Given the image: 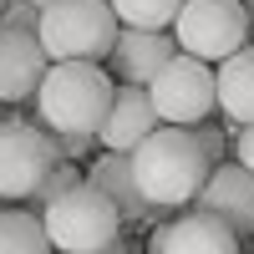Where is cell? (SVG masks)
<instances>
[{
    "label": "cell",
    "mask_w": 254,
    "mask_h": 254,
    "mask_svg": "<svg viewBox=\"0 0 254 254\" xmlns=\"http://www.w3.org/2000/svg\"><path fill=\"white\" fill-rule=\"evenodd\" d=\"M112 92H117V81L97 61H51L36 87L41 127L51 137H92L97 142V127L112 107Z\"/></svg>",
    "instance_id": "6da1fadb"
},
{
    "label": "cell",
    "mask_w": 254,
    "mask_h": 254,
    "mask_svg": "<svg viewBox=\"0 0 254 254\" xmlns=\"http://www.w3.org/2000/svg\"><path fill=\"white\" fill-rule=\"evenodd\" d=\"M132 178L147 208H183L198 198V188L208 178V158L188 127H158L153 137H142L132 147Z\"/></svg>",
    "instance_id": "7a4b0ae2"
},
{
    "label": "cell",
    "mask_w": 254,
    "mask_h": 254,
    "mask_svg": "<svg viewBox=\"0 0 254 254\" xmlns=\"http://www.w3.org/2000/svg\"><path fill=\"white\" fill-rule=\"evenodd\" d=\"M117 15L107 0H51L41 10V51L46 61H107L117 46Z\"/></svg>",
    "instance_id": "3957f363"
},
{
    "label": "cell",
    "mask_w": 254,
    "mask_h": 254,
    "mask_svg": "<svg viewBox=\"0 0 254 254\" xmlns=\"http://www.w3.org/2000/svg\"><path fill=\"white\" fill-rule=\"evenodd\" d=\"M41 224H46V239H51L56 254H92V249L112 244L122 234V214L87 178H81L71 193H61L56 203L41 208Z\"/></svg>",
    "instance_id": "277c9868"
},
{
    "label": "cell",
    "mask_w": 254,
    "mask_h": 254,
    "mask_svg": "<svg viewBox=\"0 0 254 254\" xmlns=\"http://www.w3.org/2000/svg\"><path fill=\"white\" fill-rule=\"evenodd\" d=\"M173 41L183 56H198L208 66H219L224 56L249 46V15L244 0H183L173 20Z\"/></svg>",
    "instance_id": "5b68a950"
},
{
    "label": "cell",
    "mask_w": 254,
    "mask_h": 254,
    "mask_svg": "<svg viewBox=\"0 0 254 254\" xmlns=\"http://www.w3.org/2000/svg\"><path fill=\"white\" fill-rule=\"evenodd\" d=\"M147 97H153V112H158L163 127H198V122H208V112L219 107L214 66L178 51L153 81H147Z\"/></svg>",
    "instance_id": "8992f818"
},
{
    "label": "cell",
    "mask_w": 254,
    "mask_h": 254,
    "mask_svg": "<svg viewBox=\"0 0 254 254\" xmlns=\"http://www.w3.org/2000/svg\"><path fill=\"white\" fill-rule=\"evenodd\" d=\"M61 163L56 137L31 122H0V203L31 198L41 178Z\"/></svg>",
    "instance_id": "52a82bcc"
},
{
    "label": "cell",
    "mask_w": 254,
    "mask_h": 254,
    "mask_svg": "<svg viewBox=\"0 0 254 254\" xmlns=\"http://www.w3.org/2000/svg\"><path fill=\"white\" fill-rule=\"evenodd\" d=\"M193 203H198V214L219 219L239 244L254 239V173H244L239 163L208 168V178H203V188H198Z\"/></svg>",
    "instance_id": "ba28073f"
},
{
    "label": "cell",
    "mask_w": 254,
    "mask_h": 254,
    "mask_svg": "<svg viewBox=\"0 0 254 254\" xmlns=\"http://www.w3.org/2000/svg\"><path fill=\"white\" fill-rule=\"evenodd\" d=\"M46 51H41L36 31H10L0 26V107H15V102H31L41 76H46Z\"/></svg>",
    "instance_id": "9c48e42d"
},
{
    "label": "cell",
    "mask_w": 254,
    "mask_h": 254,
    "mask_svg": "<svg viewBox=\"0 0 254 254\" xmlns=\"http://www.w3.org/2000/svg\"><path fill=\"white\" fill-rule=\"evenodd\" d=\"M158 127H163V122H158V112H153L147 87H117L107 117H102V127H97V142H102V153H127V158H132V147H137L142 137H153Z\"/></svg>",
    "instance_id": "30bf717a"
},
{
    "label": "cell",
    "mask_w": 254,
    "mask_h": 254,
    "mask_svg": "<svg viewBox=\"0 0 254 254\" xmlns=\"http://www.w3.org/2000/svg\"><path fill=\"white\" fill-rule=\"evenodd\" d=\"M178 56V41L173 31H117V46H112V76L122 81V87H147L168 61Z\"/></svg>",
    "instance_id": "8fae6325"
},
{
    "label": "cell",
    "mask_w": 254,
    "mask_h": 254,
    "mask_svg": "<svg viewBox=\"0 0 254 254\" xmlns=\"http://www.w3.org/2000/svg\"><path fill=\"white\" fill-rule=\"evenodd\" d=\"M147 254H239V239L208 214H183L153 234Z\"/></svg>",
    "instance_id": "7c38bea8"
},
{
    "label": "cell",
    "mask_w": 254,
    "mask_h": 254,
    "mask_svg": "<svg viewBox=\"0 0 254 254\" xmlns=\"http://www.w3.org/2000/svg\"><path fill=\"white\" fill-rule=\"evenodd\" d=\"M87 183H92L97 193H102V198H107L117 214H122V224H137V219L153 214V208H147V198L137 193L132 158H127V153H102V158L87 168Z\"/></svg>",
    "instance_id": "4fadbf2b"
},
{
    "label": "cell",
    "mask_w": 254,
    "mask_h": 254,
    "mask_svg": "<svg viewBox=\"0 0 254 254\" xmlns=\"http://www.w3.org/2000/svg\"><path fill=\"white\" fill-rule=\"evenodd\" d=\"M214 92H219V112L234 127H254V46H239L214 66Z\"/></svg>",
    "instance_id": "5bb4252c"
},
{
    "label": "cell",
    "mask_w": 254,
    "mask_h": 254,
    "mask_svg": "<svg viewBox=\"0 0 254 254\" xmlns=\"http://www.w3.org/2000/svg\"><path fill=\"white\" fill-rule=\"evenodd\" d=\"M0 254H51V239H46L41 214L0 208Z\"/></svg>",
    "instance_id": "9a60e30c"
},
{
    "label": "cell",
    "mask_w": 254,
    "mask_h": 254,
    "mask_svg": "<svg viewBox=\"0 0 254 254\" xmlns=\"http://www.w3.org/2000/svg\"><path fill=\"white\" fill-rule=\"evenodd\" d=\"M107 5L127 31H173L183 0H107Z\"/></svg>",
    "instance_id": "2e32d148"
},
{
    "label": "cell",
    "mask_w": 254,
    "mask_h": 254,
    "mask_svg": "<svg viewBox=\"0 0 254 254\" xmlns=\"http://www.w3.org/2000/svg\"><path fill=\"white\" fill-rule=\"evenodd\" d=\"M81 178H87V173H81L76 163H66V158H61V163L51 168V173L41 178V188H36V193H31V198H36V208H46V203H56L61 193H71V188H76Z\"/></svg>",
    "instance_id": "e0dca14e"
},
{
    "label": "cell",
    "mask_w": 254,
    "mask_h": 254,
    "mask_svg": "<svg viewBox=\"0 0 254 254\" xmlns=\"http://www.w3.org/2000/svg\"><path fill=\"white\" fill-rule=\"evenodd\" d=\"M0 26H10V31H36V26H41V10L31 5V0H5Z\"/></svg>",
    "instance_id": "ac0fdd59"
},
{
    "label": "cell",
    "mask_w": 254,
    "mask_h": 254,
    "mask_svg": "<svg viewBox=\"0 0 254 254\" xmlns=\"http://www.w3.org/2000/svg\"><path fill=\"white\" fill-rule=\"evenodd\" d=\"M188 132H193V142L203 147L208 168H219V163H224V132H219L214 122H198V127H188Z\"/></svg>",
    "instance_id": "d6986e66"
},
{
    "label": "cell",
    "mask_w": 254,
    "mask_h": 254,
    "mask_svg": "<svg viewBox=\"0 0 254 254\" xmlns=\"http://www.w3.org/2000/svg\"><path fill=\"white\" fill-rule=\"evenodd\" d=\"M234 158L244 173H254V127H239V137H234Z\"/></svg>",
    "instance_id": "ffe728a7"
},
{
    "label": "cell",
    "mask_w": 254,
    "mask_h": 254,
    "mask_svg": "<svg viewBox=\"0 0 254 254\" xmlns=\"http://www.w3.org/2000/svg\"><path fill=\"white\" fill-rule=\"evenodd\" d=\"M87 147H92V137H56V153L66 158V163H71V158H81Z\"/></svg>",
    "instance_id": "44dd1931"
},
{
    "label": "cell",
    "mask_w": 254,
    "mask_h": 254,
    "mask_svg": "<svg viewBox=\"0 0 254 254\" xmlns=\"http://www.w3.org/2000/svg\"><path fill=\"white\" fill-rule=\"evenodd\" d=\"M92 254H132V249H127V239H122V234H117V239H112V244H102V249H92Z\"/></svg>",
    "instance_id": "7402d4cb"
},
{
    "label": "cell",
    "mask_w": 254,
    "mask_h": 254,
    "mask_svg": "<svg viewBox=\"0 0 254 254\" xmlns=\"http://www.w3.org/2000/svg\"><path fill=\"white\" fill-rule=\"evenodd\" d=\"M244 15H249V31H254V0H244Z\"/></svg>",
    "instance_id": "603a6c76"
},
{
    "label": "cell",
    "mask_w": 254,
    "mask_h": 254,
    "mask_svg": "<svg viewBox=\"0 0 254 254\" xmlns=\"http://www.w3.org/2000/svg\"><path fill=\"white\" fill-rule=\"evenodd\" d=\"M31 5H36V10H46V5H51V0H31Z\"/></svg>",
    "instance_id": "cb8c5ba5"
},
{
    "label": "cell",
    "mask_w": 254,
    "mask_h": 254,
    "mask_svg": "<svg viewBox=\"0 0 254 254\" xmlns=\"http://www.w3.org/2000/svg\"><path fill=\"white\" fill-rule=\"evenodd\" d=\"M0 10H5V0H0Z\"/></svg>",
    "instance_id": "d4e9b609"
}]
</instances>
